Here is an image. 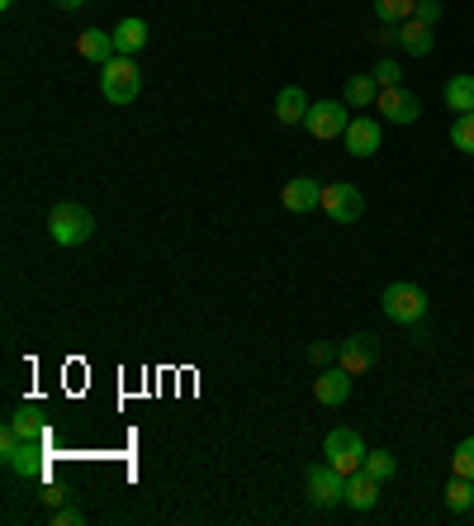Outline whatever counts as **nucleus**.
<instances>
[{"label": "nucleus", "instance_id": "31", "mask_svg": "<svg viewBox=\"0 0 474 526\" xmlns=\"http://www.w3.org/2000/svg\"><path fill=\"white\" fill-rule=\"evenodd\" d=\"M413 19H422V24H437V19H441V0H418Z\"/></svg>", "mask_w": 474, "mask_h": 526}, {"label": "nucleus", "instance_id": "14", "mask_svg": "<svg viewBox=\"0 0 474 526\" xmlns=\"http://www.w3.org/2000/svg\"><path fill=\"white\" fill-rule=\"evenodd\" d=\"M114 34V48H119V57H138L147 48V24L138 15H128V19H119L110 29Z\"/></svg>", "mask_w": 474, "mask_h": 526}, {"label": "nucleus", "instance_id": "3", "mask_svg": "<svg viewBox=\"0 0 474 526\" xmlns=\"http://www.w3.org/2000/svg\"><path fill=\"white\" fill-rule=\"evenodd\" d=\"M100 91L110 105H133L138 91H143V72H138V62L133 57H114L100 67Z\"/></svg>", "mask_w": 474, "mask_h": 526}, {"label": "nucleus", "instance_id": "24", "mask_svg": "<svg viewBox=\"0 0 474 526\" xmlns=\"http://www.w3.org/2000/svg\"><path fill=\"white\" fill-rule=\"evenodd\" d=\"M370 5H375L380 24H403V19H413V10H418V0H370Z\"/></svg>", "mask_w": 474, "mask_h": 526}, {"label": "nucleus", "instance_id": "11", "mask_svg": "<svg viewBox=\"0 0 474 526\" xmlns=\"http://www.w3.org/2000/svg\"><path fill=\"white\" fill-rule=\"evenodd\" d=\"M351 370H342V365H323L318 370V380H313V399L323 403V408H337V403L351 399Z\"/></svg>", "mask_w": 474, "mask_h": 526}, {"label": "nucleus", "instance_id": "27", "mask_svg": "<svg viewBox=\"0 0 474 526\" xmlns=\"http://www.w3.org/2000/svg\"><path fill=\"white\" fill-rule=\"evenodd\" d=\"M370 76L380 81V91H384V86H399V81H403V67L394 62V57H380V62L370 67Z\"/></svg>", "mask_w": 474, "mask_h": 526}, {"label": "nucleus", "instance_id": "20", "mask_svg": "<svg viewBox=\"0 0 474 526\" xmlns=\"http://www.w3.org/2000/svg\"><path fill=\"white\" fill-rule=\"evenodd\" d=\"M342 100H347L351 109H370L375 100H380V81L365 72V76H351L347 81V91H342Z\"/></svg>", "mask_w": 474, "mask_h": 526}, {"label": "nucleus", "instance_id": "4", "mask_svg": "<svg viewBox=\"0 0 474 526\" xmlns=\"http://www.w3.org/2000/svg\"><path fill=\"white\" fill-rule=\"evenodd\" d=\"M323 460H328L332 470L356 474V470L365 465V441H361V432H351V427H332L328 441H323Z\"/></svg>", "mask_w": 474, "mask_h": 526}, {"label": "nucleus", "instance_id": "9", "mask_svg": "<svg viewBox=\"0 0 474 526\" xmlns=\"http://www.w3.org/2000/svg\"><path fill=\"white\" fill-rule=\"evenodd\" d=\"M375 361H380V346H375L370 332H351L347 342H337V365L351 370V375H365Z\"/></svg>", "mask_w": 474, "mask_h": 526}, {"label": "nucleus", "instance_id": "8", "mask_svg": "<svg viewBox=\"0 0 474 526\" xmlns=\"http://www.w3.org/2000/svg\"><path fill=\"white\" fill-rule=\"evenodd\" d=\"M5 460V470L15 474V479H43L48 474V455H43V441H19L10 451L0 455Z\"/></svg>", "mask_w": 474, "mask_h": 526}, {"label": "nucleus", "instance_id": "25", "mask_svg": "<svg viewBox=\"0 0 474 526\" xmlns=\"http://www.w3.org/2000/svg\"><path fill=\"white\" fill-rule=\"evenodd\" d=\"M451 143H456L465 157H474V109L470 114H456V124H451Z\"/></svg>", "mask_w": 474, "mask_h": 526}, {"label": "nucleus", "instance_id": "15", "mask_svg": "<svg viewBox=\"0 0 474 526\" xmlns=\"http://www.w3.org/2000/svg\"><path fill=\"white\" fill-rule=\"evenodd\" d=\"M76 53L86 57V62H95V67H105V62L119 57V48H114V34H105V29H86V34L76 38Z\"/></svg>", "mask_w": 474, "mask_h": 526}, {"label": "nucleus", "instance_id": "26", "mask_svg": "<svg viewBox=\"0 0 474 526\" xmlns=\"http://www.w3.org/2000/svg\"><path fill=\"white\" fill-rule=\"evenodd\" d=\"M451 474H460V479H474V436H465L456 446V455H451Z\"/></svg>", "mask_w": 474, "mask_h": 526}, {"label": "nucleus", "instance_id": "23", "mask_svg": "<svg viewBox=\"0 0 474 526\" xmlns=\"http://www.w3.org/2000/svg\"><path fill=\"white\" fill-rule=\"evenodd\" d=\"M370 479H380V484H389L394 474H399V460H394V451H365V465H361Z\"/></svg>", "mask_w": 474, "mask_h": 526}, {"label": "nucleus", "instance_id": "17", "mask_svg": "<svg viewBox=\"0 0 474 526\" xmlns=\"http://www.w3.org/2000/svg\"><path fill=\"white\" fill-rule=\"evenodd\" d=\"M380 503V479H370L365 470H356V474H347V508H356V512H370Z\"/></svg>", "mask_w": 474, "mask_h": 526}, {"label": "nucleus", "instance_id": "16", "mask_svg": "<svg viewBox=\"0 0 474 526\" xmlns=\"http://www.w3.org/2000/svg\"><path fill=\"white\" fill-rule=\"evenodd\" d=\"M10 427L19 432V441H43L48 436V418H43V403H19Z\"/></svg>", "mask_w": 474, "mask_h": 526}, {"label": "nucleus", "instance_id": "10", "mask_svg": "<svg viewBox=\"0 0 474 526\" xmlns=\"http://www.w3.org/2000/svg\"><path fill=\"white\" fill-rule=\"evenodd\" d=\"M375 109H380L389 124H418L422 119V100L413 91H403V86H384Z\"/></svg>", "mask_w": 474, "mask_h": 526}, {"label": "nucleus", "instance_id": "6", "mask_svg": "<svg viewBox=\"0 0 474 526\" xmlns=\"http://www.w3.org/2000/svg\"><path fill=\"white\" fill-rule=\"evenodd\" d=\"M304 489H309V498L318 508H337V503H347V474L332 470L328 460H323V465L304 470Z\"/></svg>", "mask_w": 474, "mask_h": 526}, {"label": "nucleus", "instance_id": "12", "mask_svg": "<svg viewBox=\"0 0 474 526\" xmlns=\"http://www.w3.org/2000/svg\"><path fill=\"white\" fill-rule=\"evenodd\" d=\"M342 143H347L351 157H375L384 143V133H380V119H370V114H356L351 119V128L342 133Z\"/></svg>", "mask_w": 474, "mask_h": 526}, {"label": "nucleus", "instance_id": "5", "mask_svg": "<svg viewBox=\"0 0 474 526\" xmlns=\"http://www.w3.org/2000/svg\"><path fill=\"white\" fill-rule=\"evenodd\" d=\"M304 128H309L318 143H332V138H342L351 128V105L347 100H318V105H309Z\"/></svg>", "mask_w": 474, "mask_h": 526}, {"label": "nucleus", "instance_id": "2", "mask_svg": "<svg viewBox=\"0 0 474 526\" xmlns=\"http://www.w3.org/2000/svg\"><path fill=\"white\" fill-rule=\"evenodd\" d=\"M380 309L389 323L399 327H418L422 318H427V294H422V285H408V280H394L389 290L380 294Z\"/></svg>", "mask_w": 474, "mask_h": 526}, {"label": "nucleus", "instance_id": "13", "mask_svg": "<svg viewBox=\"0 0 474 526\" xmlns=\"http://www.w3.org/2000/svg\"><path fill=\"white\" fill-rule=\"evenodd\" d=\"M280 204H285L290 214H309V209H323V185L313 181V176H294V181L280 190Z\"/></svg>", "mask_w": 474, "mask_h": 526}, {"label": "nucleus", "instance_id": "29", "mask_svg": "<svg viewBox=\"0 0 474 526\" xmlns=\"http://www.w3.org/2000/svg\"><path fill=\"white\" fill-rule=\"evenodd\" d=\"M53 522L57 526H81V522H86V512L72 508V503H62V508H53Z\"/></svg>", "mask_w": 474, "mask_h": 526}, {"label": "nucleus", "instance_id": "7", "mask_svg": "<svg viewBox=\"0 0 474 526\" xmlns=\"http://www.w3.org/2000/svg\"><path fill=\"white\" fill-rule=\"evenodd\" d=\"M323 214H328L332 223H356V218L365 214V195H361V185H351V181L323 185Z\"/></svg>", "mask_w": 474, "mask_h": 526}, {"label": "nucleus", "instance_id": "1", "mask_svg": "<svg viewBox=\"0 0 474 526\" xmlns=\"http://www.w3.org/2000/svg\"><path fill=\"white\" fill-rule=\"evenodd\" d=\"M48 237H53L57 247H86L95 237V214L86 204H53V214H48Z\"/></svg>", "mask_w": 474, "mask_h": 526}, {"label": "nucleus", "instance_id": "30", "mask_svg": "<svg viewBox=\"0 0 474 526\" xmlns=\"http://www.w3.org/2000/svg\"><path fill=\"white\" fill-rule=\"evenodd\" d=\"M309 356H313V365H337V346H332V342H313Z\"/></svg>", "mask_w": 474, "mask_h": 526}, {"label": "nucleus", "instance_id": "19", "mask_svg": "<svg viewBox=\"0 0 474 526\" xmlns=\"http://www.w3.org/2000/svg\"><path fill=\"white\" fill-rule=\"evenodd\" d=\"M432 24H422V19H403L399 24V48H408V57H427L432 53Z\"/></svg>", "mask_w": 474, "mask_h": 526}, {"label": "nucleus", "instance_id": "22", "mask_svg": "<svg viewBox=\"0 0 474 526\" xmlns=\"http://www.w3.org/2000/svg\"><path fill=\"white\" fill-rule=\"evenodd\" d=\"M446 105L456 109V114H470L474 109V76H451V81H446Z\"/></svg>", "mask_w": 474, "mask_h": 526}, {"label": "nucleus", "instance_id": "18", "mask_svg": "<svg viewBox=\"0 0 474 526\" xmlns=\"http://www.w3.org/2000/svg\"><path fill=\"white\" fill-rule=\"evenodd\" d=\"M275 119H280L285 128L304 124V119H309V95L299 91V86H285V91L275 95Z\"/></svg>", "mask_w": 474, "mask_h": 526}, {"label": "nucleus", "instance_id": "32", "mask_svg": "<svg viewBox=\"0 0 474 526\" xmlns=\"http://www.w3.org/2000/svg\"><path fill=\"white\" fill-rule=\"evenodd\" d=\"M57 5H62V10H81L86 0H57Z\"/></svg>", "mask_w": 474, "mask_h": 526}, {"label": "nucleus", "instance_id": "21", "mask_svg": "<svg viewBox=\"0 0 474 526\" xmlns=\"http://www.w3.org/2000/svg\"><path fill=\"white\" fill-rule=\"evenodd\" d=\"M446 508L456 512V517L474 512V479H460V474H451V484H446Z\"/></svg>", "mask_w": 474, "mask_h": 526}, {"label": "nucleus", "instance_id": "28", "mask_svg": "<svg viewBox=\"0 0 474 526\" xmlns=\"http://www.w3.org/2000/svg\"><path fill=\"white\" fill-rule=\"evenodd\" d=\"M370 43H375V48H394V43H399V24H375Z\"/></svg>", "mask_w": 474, "mask_h": 526}]
</instances>
